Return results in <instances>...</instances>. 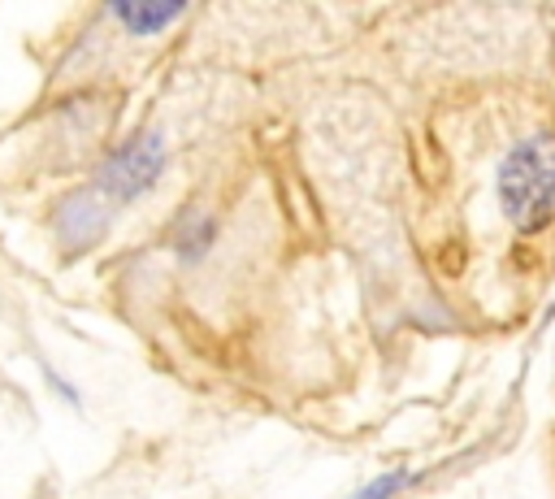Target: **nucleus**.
Here are the masks:
<instances>
[{
	"mask_svg": "<svg viewBox=\"0 0 555 499\" xmlns=\"http://www.w3.org/2000/svg\"><path fill=\"white\" fill-rule=\"evenodd\" d=\"M499 208L520 234H538L555 221V126L512 143L499 165Z\"/></svg>",
	"mask_w": 555,
	"mask_h": 499,
	"instance_id": "1",
	"label": "nucleus"
},
{
	"mask_svg": "<svg viewBox=\"0 0 555 499\" xmlns=\"http://www.w3.org/2000/svg\"><path fill=\"white\" fill-rule=\"evenodd\" d=\"M160 169H165V143H160V135H134V139H126L100 165L95 191L108 195L113 204H130V200H139L143 191L156 187Z\"/></svg>",
	"mask_w": 555,
	"mask_h": 499,
	"instance_id": "2",
	"label": "nucleus"
},
{
	"mask_svg": "<svg viewBox=\"0 0 555 499\" xmlns=\"http://www.w3.org/2000/svg\"><path fill=\"white\" fill-rule=\"evenodd\" d=\"M130 35H152V30H165L169 22H178L186 9L182 4H113L108 9Z\"/></svg>",
	"mask_w": 555,
	"mask_h": 499,
	"instance_id": "3",
	"label": "nucleus"
},
{
	"mask_svg": "<svg viewBox=\"0 0 555 499\" xmlns=\"http://www.w3.org/2000/svg\"><path fill=\"white\" fill-rule=\"evenodd\" d=\"M212 239H217V221H212V217H199V213H195V217H186V221H182V230L173 234V243H178V252H182V256H204Z\"/></svg>",
	"mask_w": 555,
	"mask_h": 499,
	"instance_id": "4",
	"label": "nucleus"
},
{
	"mask_svg": "<svg viewBox=\"0 0 555 499\" xmlns=\"http://www.w3.org/2000/svg\"><path fill=\"white\" fill-rule=\"evenodd\" d=\"M416 482V473L412 469H390V473H382V477H373L369 486H360L351 499H395L403 486H412Z\"/></svg>",
	"mask_w": 555,
	"mask_h": 499,
	"instance_id": "5",
	"label": "nucleus"
}]
</instances>
